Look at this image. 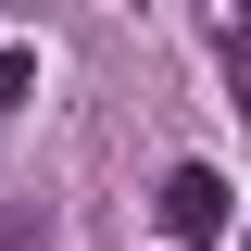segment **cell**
Masks as SVG:
<instances>
[{"label": "cell", "instance_id": "1", "mask_svg": "<svg viewBox=\"0 0 251 251\" xmlns=\"http://www.w3.org/2000/svg\"><path fill=\"white\" fill-rule=\"evenodd\" d=\"M151 226H163V251H214L226 226H239V188H226L214 163H176V176L151 188Z\"/></svg>", "mask_w": 251, "mask_h": 251}, {"label": "cell", "instance_id": "2", "mask_svg": "<svg viewBox=\"0 0 251 251\" xmlns=\"http://www.w3.org/2000/svg\"><path fill=\"white\" fill-rule=\"evenodd\" d=\"M0 251H50V214H38V201H13V214H0Z\"/></svg>", "mask_w": 251, "mask_h": 251}, {"label": "cell", "instance_id": "3", "mask_svg": "<svg viewBox=\"0 0 251 251\" xmlns=\"http://www.w3.org/2000/svg\"><path fill=\"white\" fill-rule=\"evenodd\" d=\"M25 88H38V50H0V113H25Z\"/></svg>", "mask_w": 251, "mask_h": 251}, {"label": "cell", "instance_id": "4", "mask_svg": "<svg viewBox=\"0 0 251 251\" xmlns=\"http://www.w3.org/2000/svg\"><path fill=\"white\" fill-rule=\"evenodd\" d=\"M226 50H239V63H251V13H239V25H226Z\"/></svg>", "mask_w": 251, "mask_h": 251}]
</instances>
